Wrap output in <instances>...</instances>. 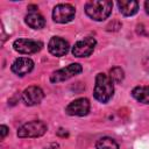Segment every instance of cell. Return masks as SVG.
I'll return each instance as SVG.
<instances>
[{"mask_svg": "<svg viewBox=\"0 0 149 149\" xmlns=\"http://www.w3.org/2000/svg\"><path fill=\"white\" fill-rule=\"evenodd\" d=\"M114 94V86L112 79L105 73H98L95 77V85L93 95L100 102H107Z\"/></svg>", "mask_w": 149, "mask_h": 149, "instance_id": "obj_1", "label": "cell"}, {"mask_svg": "<svg viewBox=\"0 0 149 149\" xmlns=\"http://www.w3.org/2000/svg\"><path fill=\"white\" fill-rule=\"evenodd\" d=\"M112 1H88L85 5V13L94 21H104L112 12Z\"/></svg>", "mask_w": 149, "mask_h": 149, "instance_id": "obj_2", "label": "cell"}, {"mask_svg": "<svg viewBox=\"0 0 149 149\" xmlns=\"http://www.w3.org/2000/svg\"><path fill=\"white\" fill-rule=\"evenodd\" d=\"M45 132H47V125L43 121L35 120V121H30V122H27V123L22 125L17 129V136L21 137V139L40 137V136L44 135Z\"/></svg>", "mask_w": 149, "mask_h": 149, "instance_id": "obj_3", "label": "cell"}, {"mask_svg": "<svg viewBox=\"0 0 149 149\" xmlns=\"http://www.w3.org/2000/svg\"><path fill=\"white\" fill-rule=\"evenodd\" d=\"M74 7L70 3H59L52 10V19L57 23H68L74 19Z\"/></svg>", "mask_w": 149, "mask_h": 149, "instance_id": "obj_4", "label": "cell"}, {"mask_svg": "<svg viewBox=\"0 0 149 149\" xmlns=\"http://www.w3.org/2000/svg\"><path fill=\"white\" fill-rule=\"evenodd\" d=\"M81 71H83V68L80 64L72 63L63 69H59V70L52 72V74L50 76V81L51 83H61V81L70 79L71 77L76 76V74H79Z\"/></svg>", "mask_w": 149, "mask_h": 149, "instance_id": "obj_5", "label": "cell"}, {"mask_svg": "<svg viewBox=\"0 0 149 149\" xmlns=\"http://www.w3.org/2000/svg\"><path fill=\"white\" fill-rule=\"evenodd\" d=\"M42 47H43L42 42L30 40V38H19V40H15L13 43V48L15 51H17L19 54H26V55H30L40 51Z\"/></svg>", "mask_w": 149, "mask_h": 149, "instance_id": "obj_6", "label": "cell"}, {"mask_svg": "<svg viewBox=\"0 0 149 149\" xmlns=\"http://www.w3.org/2000/svg\"><path fill=\"white\" fill-rule=\"evenodd\" d=\"M95 44L97 41L93 37H85L74 43L72 48V54L76 57H88L93 52Z\"/></svg>", "mask_w": 149, "mask_h": 149, "instance_id": "obj_7", "label": "cell"}, {"mask_svg": "<svg viewBox=\"0 0 149 149\" xmlns=\"http://www.w3.org/2000/svg\"><path fill=\"white\" fill-rule=\"evenodd\" d=\"M90 111V101L86 98H78L73 101H71L66 108L65 112L69 115H76V116H84Z\"/></svg>", "mask_w": 149, "mask_h": 149, "instance_id": "obj_8", "label": "cell"}, {"mask_svg": "<svg viewBox=\"0 0 149 149\" xmlns=\"http://www.w3.org/2000/svg\"><path fill=\"white\" fill-rule=\"evenodd\" d=\"M43 98H44V93L42 88H40L38 86H29L22 92V100L28 106H34L40 104Z\"/></svg>", "mask_w": 149, "mask_h": 149, "instance_id": "obj_9", "label": "cell"}, {"mask_svg": "<svg viewBox=\"0 0 149 149\" xmlns=\"http://www.w3.org/2000/svg\"><path fill=\"white\" fill-rule=\"evenodd\" d=\"M69 48H70V45H69L68 41H65L62 37H58V36L51 37V40L48 43V49H49L50 54L56 57L66 55L69 51Z\"/></svg>", "mask_w": 149, "mask_h": 149, "instance_id": "obj_10", "label": "cell"}, {"mask_svg": "<svg viewBox=\"0 0 149 149\" xmlns=\"http://www.w3.org/2000/svg\"><path fill=\"white\" fill-rule=\"evenodd\" d=\"M33 68H34V62H33L30 58H28V57H20V58H16V59L13 62L12 66H10L12 71H13L15 74L20 76V77L28 74V73L33 70Z\"/></svg>", "mask_w": 149, "mask_h": 149, "instance_id": "obj_11", "label": "cell"}, {"mask_svg": "<svg viewBox=\"0 0 149 149\" xmlns=\"http://www.w3.org/2000/svg\"><path fill=\"white\" fill-rule=\"evenodd\" d=\"M24 21L33 29H41L45 26V19L38 12H29L26 15Z\"/></svg>", "mask_w": 149, "mask_h": 149, "instance_id": "obj_12", "label": "cell"}, {"mask_svg": "<svg viewBox=\"0 0 149 149\" xmlns=\"http://www.w3.org/2000/svg\"><path fill=\"white\" fill-rule=\"evenodd\" d=\"M118 7L121 14L125 16H132L139 10V2L134 0H121L118 1Z\"/></svg>", "mask_w": 149, "mask_h": 149, "instance_id": "obj_13", "label": "cell"}, {"mask_svg": "<svg viewBox=\"0 0 149 149\" xmlns=\"http://www.w3.org/2000/svg\"><path fill=\"white\" fill-rule=\"evenodd\" d=\"M132 95L139 102L149 104V86H136L132 91Z\"/></svg>", "mask_w": 149, "mask_h": 149, "instance_id": "obj_14", "label": "cell"}, {"mask_svg": "<svg viewBox=\"0 0 149 149\" xmlns=\"http://www.w3.org/2000/svg\"><path fill=\"white\" fill-rule=\"evenodd\" d=\"M95 148L97 149H119V144L116 143V141L114 139L105 136L97 141Z\"/></svg>", "mask_w": 149, "mask_h": 149, "instance_id": "obj_15", "label": "cell"}, {"mask_svg": "<svg viewBox=\"0 0 149 149\" xmlns=\"http://www.w3.org/2000/svg\"><path fill=\"white\" fill-rule=\"evenodd\" d=\"M113 83H121L125 78V72L119 66H115V68H112L109 70V76H108Z\"/></svg>", "mask_w": 149, "mask_h": 149, "instance_id": "obj_16", "label": "cell"}, {"mask_svg": "<svg viewBox=\"0 0 149 149\" xmlns=\"http://www.w3.org/2000/svg\"><path fill=\"white\" fill-rule=\"evenodd\" d=\"M0 134H1V139H5V137H6V135L8 134V128H7V126H5V125H1V126H0Z\"/></svg>", "mask_w": 149, "mask_h": 149, "instance_id": "obj_17", "label": "cell"}, {"mask_svg": "<svg viewBox=\"0 0 149 149\" xmlns=\"http://www.w3.org/2000/svg\"><path fill=\"white\" fill-rule=\"evenodd\" d=\"M45 149H59V146H58L57 143H51V144H49Z\"/></svg>", "mask_w": 149, "mask_h": 149, "instance_id": "obj_18", "label": "cell"}, {"mask_svg": "<svg viewBox=\"0 0 149 149\" xmlns=\"http://www.w3.org/2000/svg\"><path fill=\"white\" fill-rule=\"evenodd\" d=\"M144 8H146L147 14H149V1H146V2H144Z\"/></svg>", "mask_w": 149, "mask_h": 149, "instance_id": "obj_19", "label": "cell"}]
</instances>
